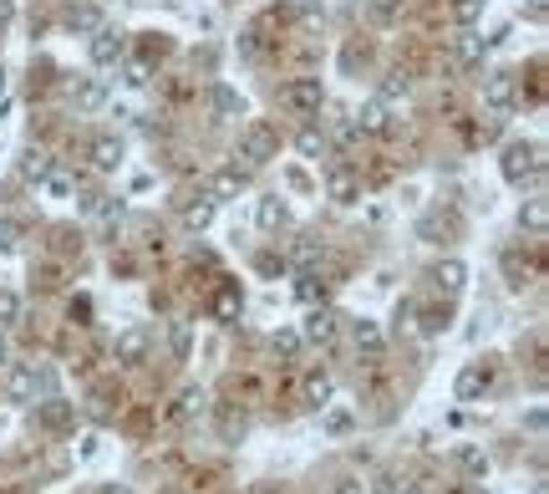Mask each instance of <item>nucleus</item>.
<instances>
[{
  "instance_id": "nucleus-33",
  "label": "nucleus",
  "mask_w": 549,
  "mask_h": 494,
  "mask_svg": "<svg viewBox=\"0 0 549 494\" xmlns=\"http://www.w3.org/2000/svg\"><path fill=\"white\" fill-rule=\"evenodd\" d=\"M117 66H123V82H127V87H148V62H127V56H123Z\"/></svg>"
},
{
  "instance_id": "nucleus-37",
  "label": "nucleus",
  "mask_w": 549,
  "mask_h": 494,
  "mask_svg": "<svg viewBox=\"0 0 549 494\" xmlns=\"http://www.w3.org/2000/svg\"><path fill=\"white\" fill-rule=\"evenodd\" d=\"M300 153H311V159H315V153H326V138H321L315 128H305V133H300Z\"/></svg>"
},
{
  "instance_id": "nucleus-12",
  "label": "nucleus",
  "mask_w": 549,
  "mask_h": 494,
  "mask_svg": "<svg viewBox=\"0 0 549 494\" xmlns=\"http://www.w3.org/2000/svg\"><path fill=\"white\" fill-rule=\"evenodd\" d=\"M433 281H438V290L448 301H458V296L468 290V265H463V260H442L438 271H433Z\"/></svg>"
},
{
  "instance_id": "nucleus-41",
  "label": "nucleus",
  "mask_w": 549,
  "mask_h": 494,
  "mask_svg": "<svg viewBox=\"0 0 549 494\" xmlns=\"http://www.w3.org/2000/svg\"><path fill=\"white\" fill-rule=\"evenodd\" d=\"M326 494H361V484H351V479H346V484H330Z\"/></svg>"
},
{
  "instance_id": "nucleus-38",
  "label": "nucleus",
  "mask_w": 549,
  "mask_h": 494,
  "mask_svg": "<svg viewBox=\"0 0 549 494\" xmlns=\"http://www.w3.org/2000/svg\"><path fill=\"white\" fill-rule=\"evenodd\" d=\"M16 245H21V230L11 220H0V250H16Z\"/></svg>"
},
{
  "instance_id": "nucleus-36",
  "label": "nucleus",
  "mask_w": 549,
  "mask_h": 494,
  "mask_svg": "<svg viewBox=\"0 0 549 494\" xmlns=\"http://www.w3.org/2000/svg\"><path fill=\"white\" fill-rule=\"evenodd\" d=\"M275 351H280V357H296V351H300V332H290V326L275 332Z\"/></svg>"
},
{
  "instance_id": "nucleus-29",
  "label": "nucleus",
  "mask_w": 549,
  "mask_h": 494,
  "mask_svg": "<svg viewBox=\"0 0 549 494\" xmlns=\"http://www.w3.org/2000/svg\"><path fill=\"white\" fill-rule=\"evenodd\" d=\"M458 62H463V66L484 62V36H463V41H458Z\"/></svg>"
},
{
  "instance_id": "nucleus-23",
  "label": "nucleus",
  "mask_w": 549,
  "mask_h": 494,
  "mask_svg": "<svg viewBox=\"0 0 549 494\" xmlns=\"http://www.w3.org/2000/svg\"><path fill=\"white\" fill-rule=\"evenodd\" d=\"M458 469H463L468 479H484L488 474V454L484 448H473V444H463L458 448Z\"/></svg>"
},
{
  "instance_id": "nucleus-48",
  "label": "nucleus",
  "mask_w": 549,
  "mask_h": 494,
  "mask_svg": "<svg viewBox=\"0 0 549 494\" xmlns=\"http://www.w3.org/2000/svg\"><path fill=\"white\" fill-rule=\"evenodd\" d=\"M0 92H5V66H0Z\"/></svg>"
},
{
  "instance_id": "nucleus-21",
  "label": "nucleus",
  "mask_w": 549,
  "mask_h": 494,
  "mask_svg": "<svg viewBox=\"0 0 549 494\" xmlns=\"http://www.w3.org/2000/svg\"><path fill=\"white\" fill-rule=\"evenodd\" d=\"M92 163L102 169V174H112V169L123 163V138H97V143H92Z\"/></svg>"
},
{
  "instance_id": "nucleus-17",
  "label": "nucleus",
  "mask_w": 549,
  "mask_h": 494,
  "mask_svg": "<svg viewBox=\"0 0 549 494\" xmlns=\"http://www.w3.org/2000/svg\"><path fill=\"white\" fill-rule=\"evenodd\" d=\"M356 128H366V133H387V128H392V108H387V97H372V102L361 108Z\"/></svg>"
},
{
  "instance_id": "nucleus-10",
  "label": "nucleus",
  "mask_w": 549,
  "mask_h": 494,
  "mask_svg": "<svg viewBox=\"0 0 549 494\" xmlns=\"http://www.w3.org/2000/svg\"><path fill=\"white\" fill-rule=\"evenodd\" d=\"M254 224H260L265 235H275V230H285V224H290V204H285L280 194H265V199L254 204Z\"/></svg>"
},
{
  "instance_id": "nucleus-25",
  "label": "nucleus",
  "mask_w": 549,
  "mask_h": 494,
  "mask_svg": "<svg viewBox=\"0 0 549 494\" xmlns=\"http://www.w3.org/2000/svg\"><path fill=\"white\" fill-rule=\"evenodd\" d=\"M214 112L219 117H244V97L235 87H214Z\"/></svg>"
},
{
  "instance_id": "nucleus-1",
  "label": "nucleus",
  "mask_w": 549,
  "mask_h": 494,
  "mask_svg": "<svg viewBox=\"0 0 549 494\" xmlns=\"http://www.w3.org/2000/svg\"><path fill=\"white\" fill-rule=\"evenodd\" d=\"M235 153H239V169H244V174H250V169H265V163L280 153V133L254 117V123L239 128V148H235Z\"/></svg>"
},
{
  "instance_id": "nucleus-45",
  "label": "nucleus",
  "mask_w": 549,
  "mask_h": 494,
  "mask_svg": "<svg viewBox=\"0 0 549 494\" xmlns=\"http://www.w3.org/2000/svg\"><path fill=\"white\" fill-rule=\"evenodd\" d=\"M102 494H133V490H127V484H107Z\"/></svg>"
},
{
  "instance_id": "nucleus-34",
  "label": "nucleus",
  "mask_w": 549,
  "mask_h": 494,
  "mask_svg": "<svg viewBox=\"0 0 549 494\" xmlns=\"http://www.w3.org/2000/svg\"><path fill=\"white\" fill-rule=\"evenodd\" d=\"M97 26H102L97 5H81V11H72V31H97Z\"/></svg>"
},
{
  "instance_id": "nucleus-11",
  "label": "nucleus",
  "mask_w": 549,
  "mask_h": 494,
  "mask_svg": "<svg viewBox=\"0 0 549 494\" xmlns=\"http://www.w3.org/2000/svg\"><path fill=\"white\" fill-rule=\"evenodd\" d=\"M239 311H244V296H239L235 281H224V286L209 296V316L214 321H239Z\"/></svg>"
},
{
  "instance_id": "nucleus-28",
  "label": "nucleus",
  "mask_w": 549,
  "mask_h": 494,
  "mask_svg": "<svg viewBox=\"0 0 549 494\" xmlns=\"http://www.w3.org/2000/svg\"><path fill=\"white\" fill-rule=\"evenodd\" d=\"M16 321H21V296L16 290H0V332L16 326Z\"/></svg>"
},
{
  "instance_id": "nucleus-13",
  "label": "nucleus",
  "mask_w": 549,
  "mask_h": 494,
  "mask_svg": "<svg viewBox=\"0 0 549 494\" xmlns=\"http://www.w3.org/2000/svg\"><path fill=\"white\" fill-rule=\"evenodd\" d=\"M330 393H336V383H330V372H326V367H311V372H305V383H300V398L311 403V408H326V403H330Z\"/></svg>"
},
{
  "instance_id": "nucleus-15",
  "label": "nucleus",
  "mask_w": 549,
  "mask_h": 494,
  "mask_svg": "<svg viewBox=\"0 0 549 494\" xmlns=\"http://www.w3.org/2000/svg\"><path fill=\"white\" fill-rule=\"evenodd\" d=\"M204 408H209V393H204V387H184V393L173 398L168 418H173V423H189V418H199Z\"/></svg>"
},
{
  "instance_id": "nucleus-3",
  "label": "nucleus",
  "mask_w": 549,
  "mask_h": 494,
  "mask_svg": "<svg viewBox=\"0 0 549 494\" xmlns=\"http://www.w3.org/2000/svg\"><path fill=\"white\" fill-rule=\"evenodd\" d=\"M539 143H509L503 148V178L514 184V189H524V184H539Z\"/></svg>"
},
{
  "instance_id": "nucleus-46",
  "label": "nucleus",
  "mask_w": 549,
  "mask_h": 494,
  "mask_svg": "<svg viewBox=\"0 0 549 494\" xmlns=\"http://www.w3.org/2000/svg\"><path fill=\"white\" fill-rule=\"evenodd\" d=\"M5 16H11V0H0V21H5Z\"/></svg>"
},
{
  "instance_id": "nucleus-16",
  "label": "nucleus",
  "mask_w": 549,
  "mask_h": 494,
  "mask_svg": "<svg viewBox=\"0 0 549 494\" xmlns=\"http://www.w3.org/2000/svg\"><path fill=\"white\" fill-rule=\"evenodd\" d=\"M244 189V169H219V174H209V199L219 204V199H235Z\"/></svg>"
},
{
  "instance_id": "nucleus-4",
  "label": "nucleus",
  "mask_w": 549,
  "mask_h": 494,
  "mask_svg": "<svg viewBox=\"0 0 549 494\" xmlns=\"http://www.w3.org/2000/svg\"><path fill=\"white\" fill-rule=\"evenodd\" d=\"M280 102L296 112V117H311V112L326 108V87H321V77H296V82L280 87Z\"/></svg>"
},
{
  "instance_id": "nucleus-24",
  "label": "nucleus",
  "mask_w": 549,
  "mask_h": 494,
  "mask_svg": "<svg viewBox=\"0 0 549 494\" xmlns=\"http://www.w3.org/2000/svg\"><path fill=\"white\" fill-rule=\"evenodd\" d=\"M184 224H189V230H209V224H214V199H209V194H199V199L184 209Z\"/></svg>"
},
{
  "instance_id": "nucleus-27",
  "label": "nucleus",
  "mask_w": 549,
  "mask_h": 494,
  "mask_svg": "<svg viewBox=\"0 0 549 494\" xmlns=\"http://www.w3.org/2000/svg\"><path fill=\"white\" fill-rule=\"evenodd\" d=\"M356 347L366 351V357H377L382 351V332L372 326V321H356Z\"/></svg>"
},
{
  "instance_id": "nucleus-32",
  "label": "nucleus",
  "mask_w": 549,
  "mask_h": 494,
  "mask_svg": "<svg viewBox=\"0 0 549 494\" xmlns=\"http://www.w3.org/2000/svg\"><path fill=\"white\" fill-rule=\"evenodd\" d=\"M321 429H326V433H336V438H341V433H351V413H346V408H330V413L321 418Z\"/></svg>"
},
{
  "instance_id": "nucleus-20",
  "label": "nucleus",
  "mask_w": 549,
  "mask_h": 494,
  "mask_svg": "<svg viewBox=\"0 0 549 494\" xmlns=\"http://www.w3.org/2000/svg\"><path fill=\"white\" fill-rule=\"evenodd\" d=\"M51 169H56V163H51V153H41V148H26V153H21V178L41 184V178H47Z\"/></svg>"
},
{
  "instance_id": "nucleus-30",
  "label": "nucleus",
  "mask_w": 549,
  "mask_h": 494,
  "mask_svg": "<svg viewBox=\"0 0 549 494\" xmlns=\"http://www.w3.org/2000/svg\"><path fill=\"white\" fill-rule=\"evenodd\" d=\"M484 5L488 0H453V21L458 26H473V21L484 16Z\"/></svg>"
},
{
  "instance_id": "nucleus-8",
  "label": "nucleus",
  "mask_w": 549,
  "mask_h": 494,
  "mask_svg": "<svg viewBox=\"0 0 549 494\" xmlns=\"http://www.w3.org/2000/svg\"><path fill=\"white\" fill-rule=\"evenodd\" d=\"M148 342H153V332H148V326H127V332H117V342H112V357H117V362H142V357H148Z\"/></svg>"
},
{
  "instance_id": "nucleus-5",
  "label": "nucleus",
  "mask_w": 549,
  "mask_h": 494,
  "mask_svg": "<svg viewBox=\"0 0 549 494\" xmlns=\"http://www.w3.org/2000/svg\"><path fill=\"white\" fill-rule=\"evenodd\" d=\"M87 56H92V66H117L127 56V31H117V26H97Z\"/></svg>"
},
{
  "instance_id": "nucleus-42",
  "label": "nucleus",
  "mask_w": 549,
  "mask_h": 494,
  "mask_svg": "<svg viewBox=\"0 0 549 494\" xmlns=\"http://www.w3.org/2000/svg\"><path fill=\"white\" fill-rule=\"evenodd\" d=\"M545 11H549V0H529V16L534 21H545Z\"/></svg>"
},
{
  "instance_id": "nucleus-43",
  "label": "nucleus",
  "mask_w": 549,
  "mask_h": 494,
  "mask_svg": "<svg viewBox=\"0 0 549 494\" xmlns=\"http://www.w3.org/2000/svg\"><path fill=\"white\" fill-rule=\"evenodd\" d=\"M11 362V342H5V332H0V367Z\"/></svg>"
},
{
  "instance_id": "nucleus-31",
  "label": "nucleus",
  "mask_w": 549,
  "mask_h": 494,
  "mask_svg": "<svg viewBox=\"0 0 549 494\" xmlns=\"http://www.w3.org/2000/svg\"><path fill=\"white\" fill-rule=\"evenodd\" d=\"M448 332V306H433V311H423V336H438Z\"/></svg>"
},
{
  "instance_id": "nucleus-44",
  "label": "nucleus",
  "mask_w": 549,
  "mask_h": 494,
  "mask_svg": "<svg viewBox=\"0 0 549 494\" xmlns=\"http://www.w3.org/2000/svg\"><path fill=\"white\" fill-rule=\"evenodd\" d=\"M250 494H280V490H275V484H254Z\"/></svg>"
},
{
  "instance_id": "nucleus-19",
  "label": "nucleus",
  "mask_w": 549,
  "mask_h": 494,
  "mask_svg": "<svg viewBox=\"0 0 549 494\" xmlns=\"http://www.w3.org/2000/svg\"><path fill=\"white\" fill-rule=\"evenodd\" d=\"M519 224H524L529 235H545V230H549V204H545V194H534L529 204L519 209Z\"/></svg>"
},
{
  "instance_id": "nucleus-6",
  "label": "nucleus",
  "mask_w": 549,
  "mask_h": 494,
  "mask_svg": "<svg viewBox=\"0 0 549 494\" xmlns=\"http://www.w3.org/2000/svg\"><path fill=\"white\" fill-rule=\"evenodd\" d=\"M514 102H519L514 77H509V72H488V77H484V108L503 117V112H514Z\"/></svg>"
},
{
  "instance_id": "nucleus-26",
  "label": "nucleus",
  "mask_w": 549,
  "mask_h": 494,
  "mask_svg": "<svg viewBox=\"0 0 549 494\" xmlns=\"http://www.w3.org/2000/svg\"><path fill=\"white\" fill-rule=\"evenodd\" d=\"M102 102H107V87H102V82H81V87H77V108L81 112L102 108Z\"/></svg>"
},
{
  "instance_id": "nucleus-40",
  "label": "nucleus",
  "mask_w": 549,
  "mask_h": 494,
  "mask_svg": "<svg viewBox=\"0 0 549 494\" xmlns=\"http://www.w3.org/2000/svg\"><path fill=\"white\" fill-rule=\"evenodd\" d=\"M173 357H189V326H173Z\"/></svg>"
},
{
  "instance_id": "nucleus-39",
  "label": "nucleus",
  "mask_w": 549,
  "mask_h": 494,
  "mask_svg": "<svg viewBox=\"0 0 549 494\" xmlns=\"http://www.w3.org/2000/svg\"><path fill=\"white\" fill-rule=\"evenodd\" d=\"M315 281H321V275H300V301H315V296H321V290H326V286H315Z\"/></svg>"
},
{
  "instance_id": "nucleus-47",
  "label": "nucleus",
  "mask_w": 549,
  "mask_h": 494,
  "mask_svg": "<svg viewBox=\"0 0 549 494\" xmlns=\"http://www.w3.org/2000/svg\"><path fill=\"white\" fill-rule=\"evenodd\" d=\"M468 494H488V490H484V484H473V490H468Z\"/></svg>"
},
{
  "instance_id": "nucleus-22",
  "label": "nucleus",
  "mask_w": 549,
  "mask_h": 494,
  "mask_svg": "<svg viewBox=\"0 0 549 494\" xmlns=\"http://www.w3.org/2000/svg\"><path fill=\"white\" fill-rule=\"evenodd\" d=\"M41 189H47V199H72V194H77V178L66 174V169H51V174L41 178Z\"/></svg>"
},
{
  "instance_id": "nucleus-35",
  "label": "nucleus",
  "mask_w": 549,
  "mask_h": 494,
  "mask_svg": "<svg viewBox=\"0 0 549 494\" xmlns=\"http://www.w3.org/2000/svg\"><path fill=\"white\" fill-rule=\"evenodd\" d=\"M366 11L377 21H392V16H402V0H366Z\"/></svg>"
},
{
  "instance_id": "nucleus-18",
  "label": "nucleus",
  "mask_w": 549,
  "mask_h": 494,
  "mask_svg": "<svg viewBox=\"0 0 549 494\" xmlns=\"http://www.w3.org/2000/svg\"><path fill=\"white\" fill-rule=\"evenodd\" d=\"M488 393V372L484 367H463L458 372V403H473V398H484Z\"/></svg>"
},
{
  "instance_id": "nucleus-9",
  "label": "nucleus",
  "mask_w": 549,
  "mask_h": 494,
  "mask_svg": "<svg viewBox=\"0 0 549 494\" xmlns=\"http://www.w3.org/2000/svg\"><path fill=\"white\" fill-rule=\"evenodd\" d=\"M336 332H341V321H336V311H311L305 316V326H300V342H315V347H330L336 342Z\"/></svg>"
},
{
  "instance_id": "nucleus-7",
  "label": "nucleus",
  "mask_w": 549,
  "mask_h": 494,
  "mask_svg": "<svg viewBox=\"0 0 549 494\" xmlns=\"http://www.w3.org/2000/svg\"><path fill=\"white\" fill-rule=\"evenodd\" d=\"M72 423H77V403H66V398H41L36 403V429L66 433Z\"/></svg>"
},
{
  "instance_id": "nucleus-14",
  "label": "nucleus",
  "mask_w": 549,
  "mask_h": 494,
  "mask_svg": "<svg viewBox=\"0 0 549 494\" xmlns=\"http://www.w3.org/2000/svg\"><path fill=\"white\" fill-rule=\"evenodd\" d=\"M326 194L336 199V204H356V199H361V178L351 174V169H330V174H326Z\"/></svg>"
},
{
  "instance_id": "nucleus-2",
  "label": "nucleus",
  "mask_w": 549,
  "mask_h": 494,
  "mask_svg": "<svg viewBox=\"0 0 549 494\" xmlns=\"http://www.w3.org/2000/svg\"><path fill=\"white\" fill-rule=\"evenodd\" d=\"M51 393V372L36 362H16L11 372H5V398L11 403H36Z\"/></svg>"
}]
</instances>
